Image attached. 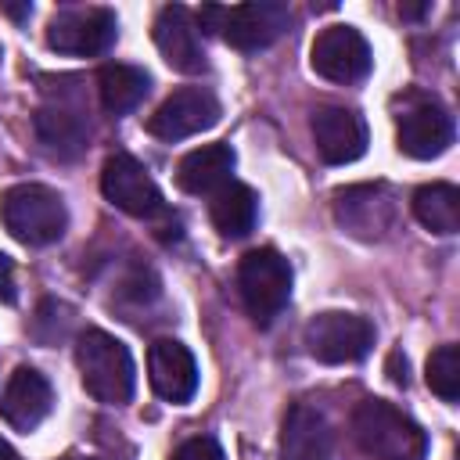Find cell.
<instances>
[{
    "instance_id": "1",
    "label": "cell",
    "mask_w": 460,
    "mask_h": 460,
    "mask_svg": "<svg viewBox=\"0 0 460 460\" xmlns=\"http://www.w3.org/2000/svg\"><path fill=\"white\" fill-rule=\"evenodd\" d=\"M356 446L370 460H424L428 435L424 428L385 399H363L352 413Z\"/></svg>"
},
{
    "instance_id": "2",
    "label": "cell",
    "mask_w": 460,
    "mask_h": 460,
    "mask_svg": "<svg viewBox=\"0 0 460 460\" xmlns=\"http://www.w3.org/2000/svg\"><path fill=\"white\" fill-rule=\"evenodd\" d=\"M75 363H79V377H83V388L104 402V406H122L133 399V388H137V367H133V356L129 349L101 331V327H90L79 334L75 341Z\"/></svg>"
},
{
    "instance_id": "3",
    "label": "cell",
    "mask_w": 460,
    "mask_h": 460,
    "mask_svg": "<svg viewBox=\"0 0 460 460\" xmlns=\"http://www.w3.org/2000/svg\"><path fill=\"white\" fill-rule=\"evenodd\" d=\"M0 219L7 234L29 248H43L65 237L68 208L58 190L43 183H14L0 194Z\"/></svg>"
},
{
    "instance_id": "4",
    "label": "cell",
    "mask_w": 460,
    "mask_h": 460,
    "mask_svg": "<svg viewBox=\"0 0 460 460\" xmlns=\"http://www.w3.org/2000/svg\"><path fill=\"white\" fill-rule=\"evenodd\" d=\"M198 22L208 32H219L234 50H262L288 29L291 11L277 0H255L237 7H201Z\"/></svg>"
},
{
    "instance_id": "5",
    "label": "cell",
    "mask_w": 460,
    "mask_h": 460,
    "mask_svg": "<svg viewBox=\"0 0 460 460\" xmlns=\"http://www.w3.org/2000/svg\"><path fill=\"white\" fill-rule=\"evenodd\" d=\"M237 288L255 323H273L291 298V266L277 248H255L237 266Z\"/></svg>"
},
{
    "instance_id": "6",
    "label": "cell",
    "mask_w": 460,
    "mask_h": 460,
    "mask_svg": "<svg viewBox=\"0 0 460 460\" xmlns=\"http://www.w3.org/2000/svg\"><path fill=\"white\" fill-rule=\"evenodd\" d=\"M374 323L359 313H341V309H327L316 313L305 323V349L313 359L320 363H356L374 349Z\"/></svg>"
},
{
    "instance_id": "7",
    "label": "cell",
    "mask_w": 460,
    "mask_h": 460,
    "mask_svg": "<svg viewBox=\"0 0 460 460\" xmlns=\"http://www.w3.org/2000/svg\"><path fill=\"white\" fill-rule=\"evenodd\" d=\"M395 140L399 151L417 162L438 158L453 144V115L435 97L410 93L402 111L395 115Z\"/></svg>"
},
{
    "instance_id": "8",
    "label": "cell",
    "mask_w": 460,
    "mask_h": 460,
    "mask_svg": "<svg viewBox=\"0 0 460 460\" xmlns=\"http://www.w3.org/2000/svg\"><path fill=\"white\" fill-rule=\"evenodd\" d=\"M119 36V18L108 7H72L47 22V47L72 58L104 54Z\"/></svg>"
},
{
    "instance_id": "9",
    "label": "cell",
    "mask_w": 460,
    "mask_h": 460,
    "mask_svg": "<svg viewBox=\"0 0 460 460\" xmlns=\"http://www.w3.org/2000/svg\"><path fill=\"white\" fill-rule=\"evenodd\" d=\"M101 194L115 208H122L126 216H137V219L165 216V198H162L158 183L151 180V172L133 155L104 158V165H101Z\"/></svg>"
},
{
    "instance_id": "10",
    "label": "cell",
    "mask_w": 460,
    "mask_h": 460,
    "mask_svg": "<svg viewBox=\"0 0 460 460\" xmlns=\"http://www.w3.org/2000/svg\"><path fill=\"white\" fill-rule=\"evenodd\" d=\"M216 122H219L216 93L205 86H180L147 115V133L172 144V140H187L201 129H212Z\"/></svg>"
},
{
    "instance_id": "11",
    "label": "cell",
    "mask_w": 460,
    "mask_h": 460,
    "mask_svg": "<svg viewBox=\"0 0 460 460\" xmlns=\"http://www.w3.org/2000/svg\"><path fill=\"white\" fill-rule=\"evenodd\" d=\"M309 65L327 83H359V79H367V72L374 65V54H370V43L363 40L359 29H352V25H327L313 40Z\"/></svg>"
},
{
    "instance_id": "12",
    "label": "cell",
    "mask_w": 460,
    "mask_h": 460,
    "mask_svg": "<svg viewBox=\"0 0 460 460\" xmlns=\"http://www.w3.org/2000/svg\"><path fill=\"white\" fill-rule=\"evenodd\" d=\"M313 140L327 165H349L367 151V119L345 104H320L313 111Z\"/></svg>"
},
{
    "instance_id": "13",
    "label": "cell",
    "mask_w": 460,
    "mask_h": 460,
    "mask_svg": "<svg viewBox=\"0 0 460 460\" xmlns=\"http://www.w3.org/2000/svg\"><path fill=\"white\" fill-rule=\"evenodd\" d=\"M334 212L345 230L356 237H381L395 223V201L385 183H363V187H345L334 194Z\"/></svg>"
},
{
    "instance_id": "14",
    "label": "cell",
    "mask_w": 460,
    "mask_h": 460,
    "mask_svg": "<svg viewBox=\"0 0 460 460\" xmlns=\"http://www.w3.org/2000/svg\"><path fill=\"white\" fill-rule=\"evenodd\" d=\"M155 47L165 58V65L183 72V75H194V72L205 68L198 22L183 4H169V7L158 11V18H155Z\"/></svg>"
},
{
    "instance_id": "15",
    "label": "cell",
    "mask_w": 460,
    "mask_h": 460,
    "mask_svg": "<svg viewBox=\"0 0 460 460\" xmlns=\"http://www.w3.org/2000/svg\"><path fill=\"white\" fill-rule=\"evenodd\" d=\"M147 381L165 402H190L198 392V363L176 338H158L147 349Z\"/></svg>"
},
{
    "instance_id": "16",
    "label": "cell",
    "mask_w": 460,
    "mask_h": 460,
    "mask_svg": "<svg viewBox=\"0 0 460 460\" xmlns=\"http://www.w3.org/2000/svg\"><path fill=\"white\" fill-rule=\"evenodd\" d=\"M54 406V392H50V381L32 370V367H18L7 385H4V395H0V417L18 428V431H32L47 420Z\"/></svg>"
},
{
    "instance_id": "17",
    "label": "cell",
    "mask_w": 460,
    "mask_h": 460,
    "mask_svg": "<svg viewBox=\"0 0 460 460\" xmlns=\"http://www.w3.org/2000/svg\"><path fill=\"white\" fill-rule=\"evenodd\" d=\"M331 446L327 417L309 402H295L280 424V460H331Z\"/></svg>"
},
{
    "instance_id": "18",
    "label": "cell",
    "mask_w": 460,
    "mask_h": 460,
    "mask_svg": "<svg viewBox=\"0 0 460 460\" xmlns=\"http://www.w3.org/2000/svg\"><path fill=\"white\" fill-rule=\"evenodd\" d=\"M234 147L230 144H201L194 151H187L176 165V183L187 194H216L219 187L230 183L234 172Z\"/></svg>"
},
{
    "instance_id": "19",
    "label": "cell",
    "mask_w": 460,
    "mask_h": 460,
    "mask_svg": "<svg viewBox=\"0 0 460 460\" xmlns=\"http://www.w3.org/2000/svg\"><path fill=\"white\" fill-rule=\"evenodd\" d=\"M32 126H36L40 144H43L50 155H58V158L79 155V151L86 147V137H90L83 115H79L75 108H68V104H43V108L36 111Z\"/></svg>"
},
{
    "instance_id": "20",
    "label": "cell",
    "mask_w": 460,
    "mask_h": 460,
    "mask_svg": "<svg viewBox=\"0 0 460 460\" xmlns=\"http://www.w3.org/2000/svg\"><path fill=\"white\" fill-rule=\"evenodd\" d=\"M208 219L212 226L219 230V237H248L255 230V219H259V198L252 187L244 183H226L212 194L208 201Z\"/></svg>"
},
{
    "instance_id": "21",
    "label": "cell",
    "mask_w": 460,
    "mask_h": 460,
    "mask_svg": "<svg viewBox=\"0 0 460 460\" xmlns=\"http://www.w3.org/2000/svg\"><path fill=\"white\" fill-rule=\"evenodd\" d=\"M151 90V75L137 65H104L97 72V97H101V108L108 115H126L133 111Z\"/></svg>"
},
{
    "instance_id": "22",
    "label": "cell",
    "mask_w": 460,
    "mask_h": 460,
    "mask_svg": "<svg viewBox=\"0 0 460 460\" xmlns=\"http://www.w3.org/2000/svg\"><path fill=\"white\" fill-rule=\"evenodd\" d=\"M413 216L431 234L460 230V190L453 183H424L413 190Z\"/></svg>"
},
{
    "instance_id": "23",
    "label": "cell",
    "mask_w": 460,
    "mask_h": 460,
    "mask_svg": "<svg viewBox=\"0 0 460 460\" xmlns=\"http://www.w3.org/2000/svg\"><path fill=\"white\" fill-rule=\"evenodd\" d=\"M424 381H428V388H431L442 402H456V399H460V349H456V345H438V349L428 356Z\"/></svg>"
},
{
    "instance_id": "24",
    "label": "cell",
    "mask_w": 460,
    "mask_h": 460,
    "mask_svg": "<svg viewBox=\"0 0 460 460\" xmlns=\"http://www.w3.org/2000/svg\"><path fill=\"white\" fill-rule=\"evenodd\" d=\"M172 460H226V456H223V449H219V442H216V438L198 435V438L180 442V446H176V453H172Z\"/></svg>"
},
{
    "instance_id": "25",
    "label": "cell",
    "mask_w": 460,
    "mask_h": 460,
    "mask_svg": "<svg viewBox=\"0 0 460 460\" xmlns=\"http://www.w3.org/2000/svg\"><path fill=\"white\" fill-rule=\"evenodd\" d=\"M0 302H18V280H14V262L0 252Z\"/></svg>"
},
{
    "instance_id": "26",
    "label": "cell",
    "mask_w": 460,
    "mask_h": 460,
    "mask_svg": "<svg viewBox=\"0 0 460 460\" xmlns=\"http://www.w3.org/2000/svg\"><path fill=\"white\" fill-rule=\"evenodd\" d=\"M388 377H392L395 385H402V388L410 385V363H406L402 352H392V356H388Z\"/></svg>"
},
{
    "instance_id": "27",
    "label": "cell",
    "mask_w": 460,
    "mask_h": 460,
    "mask_svg": "<svg viewBox=\"0 0 460 460\" xmlns=\"http://www.w3.org/2000/svg\"><path fill=\"white\" fill-rule=\"evenodd\" d=\"M4 11H7L11 18H29L32 7H29V4H4Z\"/></svg>"
},
{
    "instance_id": "28",
    "label": "cell",
    "mask_w": 460,
    "mask_h": 460,
    "mask_svg": "<svg viewBox=\"0 0 460 460\" xmlns=\"http://www.w3.org/2000/svg\"><path fill=\"white\" fill-rule=\"evenodd\" d=\"M0 460H22V456H18V449H14L7 438H0Z\"/></svg>"
},
{
    "instance_id": "29",
    "label": "cell",
    "mask_w": 460,
    "mask_h": 460,
    "mask_svg": "<svg viewBox=\"0 0 460 460\" xmlns=\"http://www.w3.org/2000/svg\"><path fill=\"white\" fill-rule=\"evenodd\" d=\"M424 11H428V4H420V7H399V14H402V18H420Z\"/></svg>"
},
{
    "instance_id": "30",
    "label": "cell",
    "mask_w": 460,
    "mask_h": 460,
    "mask_svg": "<svg viewBox=\"0 0 460 460\" xmlns=\"http://www.w3.org/2000/svg\"><path fill=\"white\" fill-rule=\"evenodd\" d=\"M61 460H97V456H79V453H68V456H61Z\"/></svg>"
}]
</instances>
